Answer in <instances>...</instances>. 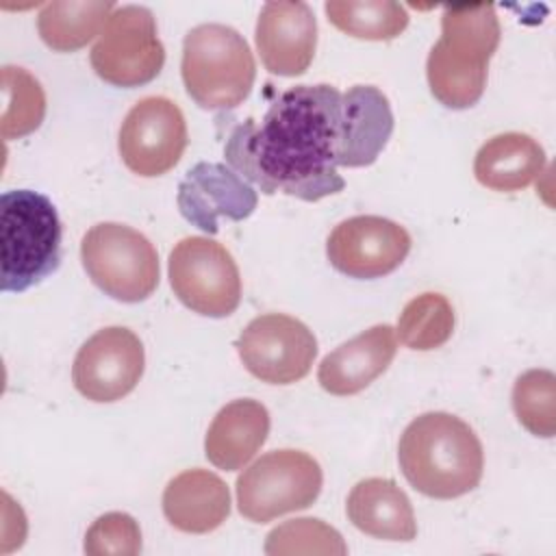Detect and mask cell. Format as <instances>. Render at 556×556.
I'll list each match as a JSON object with an SVG mask.
<instances>
[{
	"label": "cell",
	"instance_id": "obj_14",
	"mask_svg": "<svg viewBox=\"0 0 556 556\" xmlns=\"http://www.w3.org/2000/svg\"><path fill=\"white\" fill-rule=\"evenodd\" d=\"M180 215L204 230L215 235L219 230V217L241 222L256 208L258 195L254 187L241 178L230 165L202 161L193 165L178 185Z\"/></svg>",
	"mask_w": 556,
	"mask_h": 556
},
{
	"label": "cell",
	"instance_id": "obj_16",
	"mask_svg": "<svg viewBox=\"0 0 556 556\" xmlns=\"http://www.w3.org/2000/svg\"><path fill=\"white\" fill-rule=\"evenodd\" d=\"M395 352V330L389 324H376L326 354L317 380L330 395H354L387 371Z\"/></svg>",
	"mask_w": 556,
	"mask_h": 556
},
{
	"label": "cell",
	"instance_id": "obj_25",
	"mask_svg": "<svg viewBox=\"0 0 556 556\" xmlns=\"http://www.w3.org/2000/svg\"><path fill=\"white\" fill-rule=\"evenodd\" d=\"M2 139H20L37 130L46 115V93L24 67H2Z\"/></svg>",
	"mask_w": 556,
	"mask_h": 556
},
{
	"label": "cell",
	"instance_id": "obj_21",
	"mask_svg": "<svg viewBox=\"0 0 556 556\" xmlns=\"http://www.w3.org/2000/svg\"><path fill=\"white\" fill-rule=\"evenodd\" d=\"M545 167L543 146L526 132H502L480 146L473 174L480 185L493 191H519Z\"/></svg>",
	"mask_w": 556,
	"mask_h": 556
},
{
	"label": "cell",
	"instance_id": "obj_4",
	"mask_svg": "<svg viewBox=\"0 0 556 556\" xmlns=\"http://www.w3.org/2000/svg\"><path fill=\"white\" fill-rule=\"evenodd\" d=\"M61 263V219L50 198L33 189L0 198V289L22 293Z\"/></svg>",
	"mask_w": 556,
	"mask_h": 556
},
{
	"label": "cell",
	"instance_id": "obj_12",
	"mask_svg": "<svg viewBox=\"0 0 556 556\" xmlns=\"http://www.w3.org/2000/svg\"><path fill=\"white\" fill-rule=\"evenodd\" d=\"M146 352L139 337L124 326H109L91 334L72 365L76 391L91 402H117L143 376Z\"/></svg>",
	"mask_w": 556,
	"mask_h": 556
},
{
	"label": "cell",
	"instance_id": "obj_7",
	"mask_svg": "<svg viewBox=\"0 0 556 556\" xmlns=\"http://www.w3.org/2000/svg\"><path fill=\"white\" fill-rule=\"evenodd\" d=\"M319 463L300 450H274L256 458L237 478V508L254 521L267 523L280 515L308 508L321 491Z\"/></svg>",
	"mask_w": 556,
	"mask_h": 556
},
{
	"label": "cell",
	"instance_id": "obj_24",
	"mask_svg": "<svg viewBox=\"0 0 556 556\" xmlns=\"http://www.w3.org/2000/svg\"><path fill=\"white\" fill-rule=\"evenodd\" d=\"M454 321L456 317L450 300L428 291L413 298L402 308L395 332L406 348L428 352L447 343L454 332Z\"/></svg>",
	"mask_w": 556,
	"mask_h": 556
},
{
	"label": "cell",
	"instance_id": "obj_3",
	"mask_svg": "<svg viewBox=\"0 0 556 556\" xmlns=\"http://www.w3.org/2000/svg\"><path fill=\"white\" fill-rule=\"evenodd\" d=\"M502 28L493 4L445 7L441 39L430 48L426 76L432 96L447 109L473 106L486 87L489 59Z\"/></svg>",
	"mask_w": 556,
	"mask_h": 556
},
{
	"label": "cell",
	"instance_id": "obj_17",
	"mask_svg": "<svg viewBox=\"0 0 556 556\" xmlns=\"http://www.w3.org/2000/svg\"><path fill=\"white\" fill-rule=\"evenodd\" d=\"M391 132V104L378 87L356 85L341 96V130L337 152L339 165H371L384 150Z\"/></svg>",
	"mask_w": 556,
	"mask_h": 556
},
{
	"label": "cell",
	"instance_id": "obj_26",
	"mask_svg": "<svg viewBox=\"0 0 556 556\" xmlns=\"http://www.w3.org/2000/svg\"><path fill=\"white\" fill-rule=\"evenodd\" d=\"M513 410L534 437L552 439L556 432V378L549 369H528L515 380Z\"/></svg>",
	"mask_w": 556,
	"mask_h": 556
},
{
	"label": "cell",
	"instance_id": "obj_1",
	"mask_svg": "<svg viewBox=\"0 0 556 556\" xmlns=\"http://www.w3.org/2000/svg\"><path fill=\"white\" fill-rule=\"evenodd\" d=\"M341 93L332 85H298L280 93L261 124L245 119L224 146L228 165L263 193L282 191L304 202L339 193Z\"/></svg>",
	"mask_w": 556,
	"mask_h": 556
},
{
	"label": "cell",
	"instance_id": "obj_8",
	"mask_svg": "<svg viewBox=\"0 0 556 556\" xmlns=\"http://www.w3.org/2000/svg\"><path fill=\"white\" fill-rule=\"evenodd\" d=\"M174 295L204 317H228L241 302V276L232 254L211 237H185L169 252Z\"/></svg>",
	"mask_w": 556,
	"mask_h": 556
},
{
	"label": "cell",
	"instance_id": "obj_19",
	"mask_svg": "<svg viewBox=\"0 0 556 556\" xmlns=\"http://www.w3.org/2000/svg\"><path fill=\"white\" fill-rule=\"evenodd\" d=\"M269 434L267 408L250 397L226 404L211 421L204 454L217 469H243Z\"/></svg>",
	"mask_w": 556,
	"mask_h": 556
},
{
	"label": "cell",
	"instance_id": "obj_23",
	"mask_svg": "<svg viewBox=\"0 0 556 556\" xmlns=\"http://www.w3.org/2000/svg\"><path fill=\"white\" fill-rule=\"evenodd\" d=\"M324 11L332 26L367 41L395 39L408 26V11L393 0H328Z\"/></svg>",
	"mask_w": 556,
	"mask_h": 556
},
{
	"label": "cell",
	"instance_id": "obj_20",
	"mask_svg": "<svg viewBox=\"0 0 556 556\" xmlns=\"http://www.w3.org/2000/svg\"><path fill=\"white\" fill-rule=\"evenodd\" d=\"M348 519L361 532L384 541H413L417 521L408 495L389 478H365L352 486Z\"/></svg>",
	"mask_w": 556,
	"mask_h": 556
},
{
	"label": "cell",
	"instance_id": "obj_5",
	"mask_svg": "<svg viewBox=\"0 0 556 556\" xmlns=\"http://www.w3.org/2000/svg\"><path fill=\"white\" fill-rule=\"evenodd\" d=\"M182 83L202 109H235L252 91L256 78L254 54L235 28L200 24L182 41Z\"/></svg>",
	"mask_w": 556,
	"mask_h": 556
},
{
	"label": "cell",
	"instance_id": "obj_11",
	"mask_svg": "<svg viewBox=\"0 0 556 556\" xmlns=\"http://www.w3.org/2000/svg\"><path fill=\"white\" fill-rule=\"evenodd\" d=\"M187 148V122L176 102L163 96L141 98L124 117L117 150L124 165L143 178L176 167Z\"/></svg>",
	"mask_w": 556,
	"mask_h": 556
},
{
	"label": "cell",
	"instance_id": "obj_28",
	"mask_svg": "<svg viewBox=\"0 0 556 556\" xmlns=\"http://www.w3.org/2000/svg\"><path fill=\"white\" fill-rule=\"evenodd\" d=\"M89 556H135L141 552V530L128 513L100 515L85 534Z\"/></svg>",
	"mask_w": 556,
	"mask_h": 556
},
{
	"label": "cell",
	"instance_id": "obj_15",
	"mask_svg": "<svg viewBox=\"0 0 556 556\" xmlns=\"http://www.w3.org/2000/svg\"><path fill=\"white\" fill-rule=\"evenodd\" d=\"M256 50L276 76H300L317 48V20L306 2H265L256 20Z\"/></svg>",
	"mask_w": 556,
	"mask_h": 556
},
{
	"label": "cell",
	"instance_id": "obj_10",
	"mask_svg": "<svg viewBox=\"0 0 556 556\" xmlns=\"http://www.w3.org/2000/svg\"><path fill=\"white\" fill-rule=\"evenodd\" d=\"M245 369L269 384L302 380L317 356V339L300 319L285 313L254 317L235 343Z\"/></svg>",
	"mask_w": 556,
	"mask_h": 556
},
{
	"label": "cell",
	"instance_id": "obj_13",
	"mask_svg": "<svg viewBox=\"0 0 556 556\" xmlns=\"http://www.w3.org/2000/svg\"><path fill=\"white\" fill-rule=\"evenodd\" d=\"M410 252V235L380 215H354L334 226L326 241L330 265L361 280L395 271Z\"/></svg>",
	"mask_w": 556,
	"mask_h": 556
},
{
	"label": "cell",
	"instance_id": "obj_27",
	"mask_svg": "<svg viewBox=\"0 0 556 556\" xmlns=\"http://www.w3.org/2000/svg\"><path fill=\"white\" fill-rule=\"evenodd\" d=\"M265 554L289 556V554H348V545L341 534L321 519L302 517L289 519L274 528L265 541Z\"/></svg>",
	"mask_w": 556,
	"mask_h": 556
},
{
	"label": "cell",
	"instance_id": "obj_22",
	"mask_svg": "<svg viewBox=\"0 0 556 556\" xmlns=\"http://www.w3.org/2000/svg\"><path fill=\"white\" fill-rule=\"evenodd\" d=\"M111 0H52L37 15L43 43L56 52H74L98 37L115 11Z\"/></svg>",
	"mask_w": 556,
	"mask_h": 556
},
{
	"label": "cell",
	"instance_id": "obj_9",
	"mask_svg": "<svg viewBox=\"0 0 556 556\" xmlns=\"http://www.w3.org/2000/svg\"><path fill=\"white\" fill-rule=\"evenodd\" d=\"M165 48L156 33V20L148 7L124 4L106 20L91 48V67L109 85L139 87L159 76Z\"/></svg>",
	"mask_w": 556,
	"mask_h": 556
},
{
	"label": "cell",
	"instance_id": "obj_18",
	"mask_svg": "<svg viewBox=\"0 0 556 556\" xmlns=\"http://www.w3.org/2000/svg\"><path fill=\"white\" fill-rule=\"evenodd\" d=\"M228 513L230 491L208 469H187L174 476L163 491V515L180 532H213L226 521Z\"/></svg>",
	"mask_w": 556,
	"mask_h": 556
},
{
	"label": "cell",
	"instance_id": "obj_2",
	"mask_svg": "<svg viewBox=\"0 0 556 556\" xmlns=\"http://www.w3.org/2000/svg\"><path fill=\"white\" fill-rule=\"evenodd\" d=\"M397 460L408 484L434 500H454L478 486L484 452L478 434L456 415L415 417L400 437Z\"/></svg>",
	"mask_w": 556,
	"mask_h": 556
},
{
	"label": "cell",
	"instance_id": "obj_6",
	"mask_svg": "<svg viewBox=\"0 0 556 556\" xmlns=\"http://www.w3.org/2000/svg\"><path fill=\"white\" fill-rule=\"evenodd\" d=\"M80 261L91 282L119 302H141L159 287V254L139 230L102 222L80 243Z\"/></svg>",
	"mask_w": 556,
	"mask_h": 556
}]
</instances>
